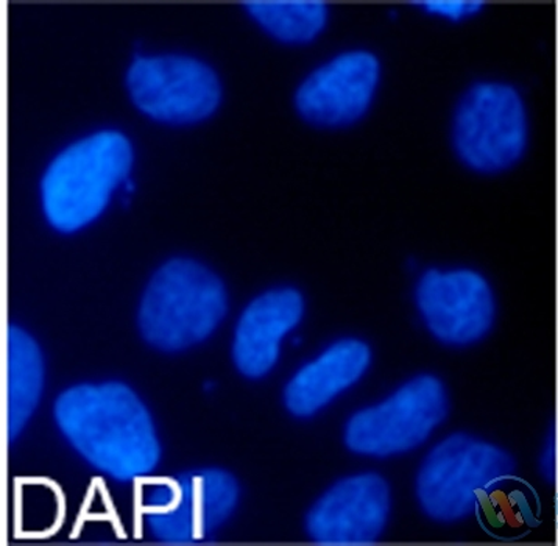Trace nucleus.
<instances>
[{
	"instance_id": "nucleus-1",
	"label": "nucleus",
	"mask_w": 558,
	"mask_h": 546,
	"mask_svg": "<svg viewBox=\"0 0 558 546\" xmlns=\"http://www.w3.org/2000/svg\"><path fill=\"white\" fill-rule=\"evenodd\" d=\"M56 418L75 450L114 480H136L158 465L154 422L129 386L72 387L58 399Z\"/></svg>"
},
{
	"instance_id": "nucleus-2",
	"label": "nucleus",
	"mask_w": 558,
	"mask_h": 546,
	"mask_svg": "<svg viewBox=\"0 0 558 546\" xmlns=\"http://www.w3.org/2000/svg\"><path fill=\"white\" fill-rule=\"evenodd\" d=\"M133 148L122 133L100 132L72 144L43 179L49 222L63 233L88 226L107 208L111 194L129 180Z\"/></svg>"
},
{
	"instance_id": "nucleus-3",
	"label": "nucleus",
	"mask_w": 558,
	"mask_h": 546,
	"mask_svg": "<svg viewBox=\"0 0 558 546\" xmlns=\"http://www.w3.org/2000/svg\"><path fill=\"white\" fill-rule=\"evenodd\" d=\"M227 311L222 281L191 259H173L151 278L140 310L144 339L162 352L205 341Z\"/></svg>"
},
{
	"instance_id": "nucleus-4",
	"label": "nucleus",
	"mask_w": 558,
	"mask_h": 546,
	"mask_svg": "<svg viewBox=\"0 0 558 546\" xmlns=\"http://www.w3.org/2000/svg\"><path fill=\"white\" fill-rule=\"evenodd\" d=\"M512 470V459L501 448L466 434H452L437 444L420 466L416 500L429 519L460 522L473 515L484 495Z\"/></svg>"
},
{
	"instance_id": "nucleus-5",
	"label": "nucleus",
	"mask_w": 558,
	"mask_h": 546,
	"mask_svg": "<svg viewBox=\"0 0 558 546\" xmlns=\"http://www.w3.org/2000/svg\"><path fill=\"white\" fill-rule=\"evenodd\" d=\"M451 141L460 162L471 171H509L524 157L529 143L523 96L509 83H474L452 114Z\"/></svg>"
},
{
	"instance_id": "nucleus-6",
	"label": "nucleus",
	"mask_w": 558,
	"mask_h": 546,
	"mask_svg": "<svg viewBox=\"0 0 558 546\" xmlns=\"http://www.w3.org/2000/svg\"><path fill=\"white\" fill-rule=\"evenodd\" d=\"M448 392L434 375L413 376L375 407L347 423L345 444L353 453L390 458L416 450L448 415Z\"/></svg>"
},
{
	"instance_id": "nucleus-7",
	"label": "nucleus",
	"mask_w": 558,
	"mask_h": 546,
	"mask_svg": "<svg viewBox=\"0 0 558 546\" xmlns=\"http://www.w3.org/2000/svg\"><path fill=\"white\" fill-rule=\"evenodd\" d=\"M143 505L150 533L166 544H195L233 513L239 487L220 470L154 481Z\"/></svg>"
},
{
	"instance_id": "nucleus-8",
	"label": "nucleus",
	"mask_w": 558,
	"mask_h": 546,
	"mask_svg": "<svg viewBox=\"0 0 558 546\" xmlns=\"http://www.w3.org/2000/svg\"><path fill=\"white\" fill-rule=\"evenodd\" d=\"M126 86L143 113L168 124L203 121L222 97L213 69L190 57H137L126 74Z\"/></svg>"
},
{
	"instance_id": "nucleus-9",
	"label": "nucleus",
	"mask_w": 558,
	"mask_h": 546,
	"mask_svg": "<svg viewBox=\"0 0 558 546\" xmlns=\"http://www.w3.org/2000/svg\"><path fill=\"white\" fill-rule=\"evenodd\" d=\"M415 305L430 336L456 349L481 342L496 319L492 286L473 269L426 270L416 281Z\"/></svg>"
},
{
	"instance_id": "nucleus-10",
	"label": "nucleus",
	"mask_w": 558,
	"mask_h": 546,
	"mask_svg": "<svg viewBox=\"0 0 558 546\" xmlns=\"http://www.w3.org/2000/svg\"><path fill=\"white\" fill-rule=\"evenodd\" d=\"M380 82V63L368 50H350L314 71L295 94L311 124L345 126L367 114Z\"/></svg>"
},
{
	"instance_id": "nucleus-11",
	"label": "nucleus",
	"mask_w": 558,
	"mask_h": 546,
	"mask_svg": "<svg viewBox=\"0 0 558 546\" xmlns=\"http://www.w3.org/2000/svg\"><path fill=\"white\" fill-rule=\"evenodd\" d=\"M390 487L376 473H359L335 484L310 513L306 527L322 545H369L386 530Z\"/></svg>"
},
{
	"instance_id": "nucleus-12",
	"label": "nucleus",
	"mask_w": 558,
	"mask_h": 546,
	"mask_svg": "<svg viewBox=\"0 0 558 546\" xmlns=\"http://www.w3.org/2000/svg\"><path fill=\"white\" fill-rule=\"evenodd\" d=\"M304 300L296 289L279 288L257 296L235 328L233 357L242 375L266 376L278 363L281 342L299 327Z\"/></svg>"
},
{
	"instance_id": "nucleus-13",
	"label": "nucleus",
	"mask_w": 558,
	"mask_h": 546,
	"mask_svg": "<svg viewBox=\"0 0 558 546\" xmlns=\"http://www.w3.org/2000/svg\"><path fill=\"white\" fill-rule=\"evenodd\" d=\"M372 364V350L359 339H342L300 368L284 390V403L295 417H311L356 385Z\"/></svg>"
},
{
	"instance_id": "nucleus-14",
	"label": "nucleus",
	"mask_w": 558,
	"mask_h": 546,
	"mask_svg": "<svg viewBox=\"0 0 558 546\" xmlns=\"http://www.w3.org/2000/svg\"><path fill=\"white\" fill-rule=\"evenodd\" d=\"M7 371H9V437L14 440L34 414L41 397L45 365L38 343L21 330L10 327L7 336Z\"/></svg>"
},
{
	"instance_id": "nucleus-15",
	"label": "nucleus",
	"mask_w": 558,
	"mask_h": 546,
	"mask_svg": "<svg viewBox=\"0 0 558 546\" xmlns=\"http://www.w3.org/2000/svg\"><path fill=\"white\" fill-rule=\"evenodd\" d=\"M244 7L268 35L288 45L313 41L328 21L322 0H248Z\"/></svg>"
},
{
	"instance_id": "nucleus-16",
	"label": "nucleus",
	"mask_w": 558,
	"mask_h": 546,
	"mask_svg": "<svg viewBox=\"0 0 558 546\" xmlns=\"http://www.w3.org/2000/svg\"><path fill=\"white\" fill-rule=\"evenodd\" d=\"M415 5L430 16L452 21V23L470 20L484 9V2L481 0H425V2H416Z\"/></svg>"
}]
</instances>
